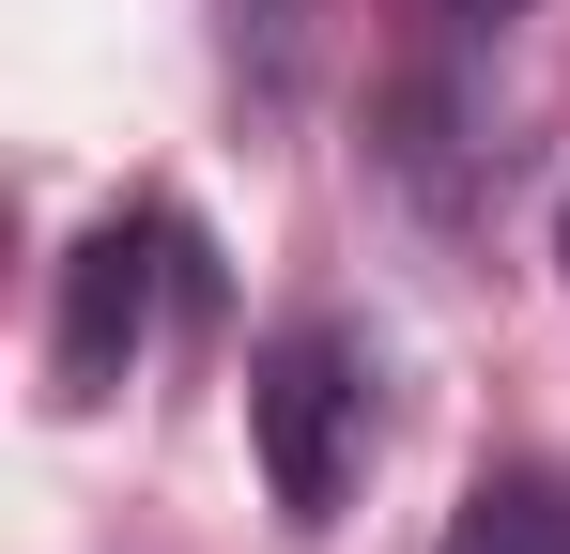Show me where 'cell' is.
Masks as SVG:
<instances>
[{"label":"cell","mask_w":570,"mask_h":554,"mask_svg":"<svg viewBox=\"0 0 570 554\" xmlns=\"http://www.w3.org/2000/svg\"><path fill=\"white\" fill-rule=\"evenodd\" d=\"M247 432H263V493H278V524L324 540L340 493H355V462H371V355H355L340 324H278V339L247 355Z\"/></svg>","instance_id":"1"},{"label":"cell","mask_w":570,"mask_h":554,"mask_svg":"<svg viewBox=\"0 0 570 554\" xmlns=\"http://www.w3.org/2000/svg\"><path fill=\"white\" fill-rule=\"evenodd\" d=\"M186 263L170 216H94L78 263H62V324H47V400H108L139 339H155V277Z\"/></svg>","instance_id":"2"},{"label":"cell","mask_w":570,"mask_h":554,"mask_svg":"<svg viewBox=\"0 0 570 554\" xmlns=\"http://www.w3.org/2000/svg\"><path fill=\"white\" fill-rule=\"evenodd\" d=\"M463 62H416V78L385 92V170L416 185V200H432V216H463Z\"/></svg>","instance_id":"3"},{"label":"cell","mask_w":570,"mask_h":554,"mask_svg":"<svg viewBox=\"0 0 570 554\" xmlns=\"http://www.w3.org/2000/svg\"><path fill=\"white\" fill-rule=\"evenodd\" d=\"M432 554H570V493L509 462V477H478V493H463V524H448Z\"/></svg>","instance_id":"4"},{"label":"cell","mask_w":570,"mask_h":554,"mask_svg":"<svg viewBox=\"0 0 570 554\" xmlns=\"http://www.w3.org/2000/svg\"><path fill=\"white\" fill-rule=\"evenodd\" d=\"M432 16H448V31H509L524 0H432Z\"/></svg>","instance_id":"5"},{"label":"cell","mask_w":570,"mask_h":554,"mask_svg":"<svg viewBox=\"0 0 570 554\" xmlns=\"http://www.w3.org/2000/svg\"><path fill=\"white\" fill-rule=\"evenodd\" d=\"M556 263H570V200H556Z\"/></svg>","instance_id":"6"}]
</instances>
